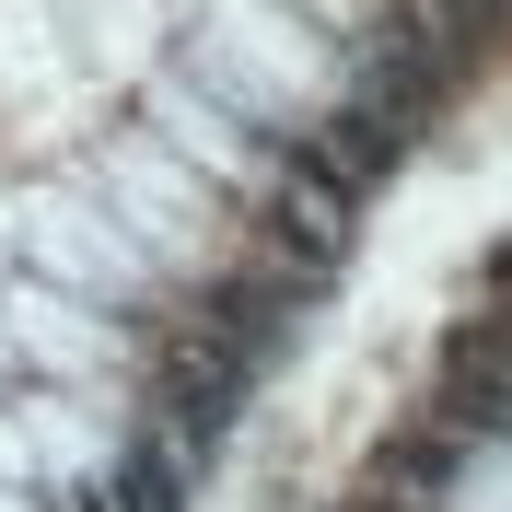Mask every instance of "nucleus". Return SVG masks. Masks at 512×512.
Returning a JSON list of instances; mask_svg holds the SVG:
<instances>
[{"mask_svg":"<svg viewBox=\"0 0 512 512\" xmlns=\"http://www.w3.org/2000/svg\"><path fill=\"white\" fill-rule=\"evenodd\" d=\"M163 128H175L198 163H245V140L222 128V105H198V82H175V94H163Z\"/></svg>","mask_w":512,"mask_h":512,"instance_id":"4","label":"nucleus"},{"mask_svg":"<svg viewBox=\"0 0 512 512\" xmlns=\"http://www.w3.org/2000/svg\"><path fill=\"white\" fill-rule=\"evenodd\" d=\"M12 338H24V350L47 361V373H94V361L117 350L105 326H82V315H70L59 291H24V303H12Z\"/></svg>","mask_w":512,"mask_h":512,"instance_id":"3","label":"nucleus"},{"mask_svg":"<svg viewBox=\"0 0 512 512\" xmlns=\"http://www.w3.org/2000/svg\"><path fill=\"white\" fill-rule=\"evenodd\" d=\"M408 47L443 70V82H466L478 59L512 47V0H419V35H408Z\"/></svg>","mask_w":512,"mask_h":512,"instance_id":"2","label":"nucleus"},{"mask_svg":"<svg viewBox=\"0 0 512 512\" xmlns=\"http://www.w3.org/2000/svg\"><path fill=\"white\" fill-rule=\"evenodd\" d=\"M24 233H35V256H59L82 291H128L140 280V245H128V233H94V210H70V198H47Z\"/></svg>","mask_w":512,"mask_h":512,"instance_id":"1","label":"nucleus"}]
</instances>
